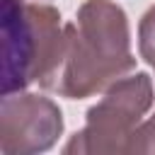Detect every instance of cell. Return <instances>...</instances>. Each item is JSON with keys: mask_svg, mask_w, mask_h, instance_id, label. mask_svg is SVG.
I'll return each mask as SVG.
<instances>
[{"mask_svg": "<svg viewBox=\"0 0 155 155\" xmlns=\"http://www.w3.org/2000/svg\"><path fill=\"white\" fill-rule=\"evenodd\" d=\"M136 68L128 17L114 0H85L65 24V56L53 92L87 99Z\"/></svg>", "mask_w": 155, "mask_h": 155, "instance_id": "obj_1", "label": "cell"}, {"mask_svg": "<svg viewBox=\"0 0 155 155\" xmlns=\"http://www.w3.org/2000/svg\"><path fill=\"white\" fill-rule=\"evenodd\" d=\"M145 63H148V65H153V68H155V56H150V58H148V61H145Z\"/></svg>", "mask_w": 155, "mask_h": 155, "instance_id": "obj_6", "label": "cell"}, {"mask_svg": "<svg viewBox=\"0 0 155 155\" xmlns=\"http://www.w3.org/2000/svg\"><path fill=\"white\" fill-rule=\"evenodd\" d=\"M155 99L153 80L145 73L124 75L104 90V97L87 109L82 131H78L63 153L73 155H121L131 153L133 133L143 124Z\"/></svg>", "mask_w": 155, "mask_h": 155, "instance_id": "obj_3", "label": "cell"}, {"mask_svg": "<svg viewBox=\"0 0 155 155\" xmlns=\"http://www.w3.org/2000/svg\"><path fill=\"white\" fill-rule=\"evenodd\" d=\"M131 153H138V155H153L155 153V114L150 119H143V124L136 128Z\"/></svg>", "mask_w": 155, "mask_h": 155, "instance_id": "obj_5", "label": "cell"}, {"mask_svg": "<svg viewBox=\"0 0 155 155\" xmlns=\"http://www.w3.org/2000/svg\"><path fill=\"white\" fill-rule=\"evenodd\" d=\"M63 133V114L48 97L10 92L0 102V153L34 155L56 145Z\"/></svg>", "mask_w": 155, "mask_h": 155, "instance_id": "obj_4", "label": "cell"}, {"mask_svg": "<svg viewBox=\"0 0 155 155\" xmlns=\"http://www.w3.org/2000/svg\"><path fill=\"white\" fill-rule=\"evenodd\" d=\"M65 56L61 12L46 2L2 0V94L39 82L53 90Z\"/></svg>", "mask_w": 155, "mask_h": 155, "instance_id": "obj_2", "label": "cell"}]
</instances>
